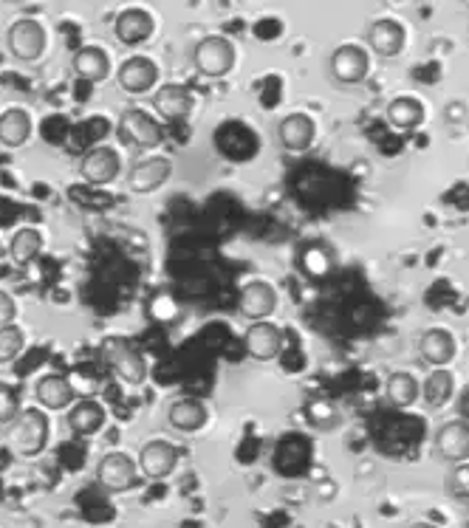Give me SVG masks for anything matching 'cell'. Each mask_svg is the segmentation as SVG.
<instances>
[{
	"mask_svg": "<svg viewBox=\"0 0 469 528\" xmlns=\"http://www.w3.org/2000/svg\"><path fill=\"white\" fill-rule=\"evenodd\" d=\"M235 60H238V51H235V43L224 37V34H210L204 37L193 51V65L195 71L207 80H221L227 77L229 71L235 68Z\"/></svg>",
	"mask_w": 469,
	"mask_h": 528,
	"instance_id": "6da1fadb",
	"label": "cell"
},
{
	"mask_svg": "<svg viewBox=\"0 0 469 528\" xmlns=\"http://www.w3.org/2000/svg\"><path fill=\"white\" fill-rule=\"evenodd\" d=\"M49 435V416L43 410H37V407L20 410V416L12 424V444H15L17 455H23V458L40 455L46 449V444H49Z\"/></svg>",
	"mask_w": 469,
	"mask_h": 528,
	"instance_id": "7a4b0ae2",
	"label": "cell"
},
{
	"mask_svg": "<svg viewBox=\"0 0 469 528\" xmlns=\"http://www.w3.org/2000/svg\"><path fill=\"white\" fill-rule=\"evenodd\" d=\"M6 46L20 63H37L46 54V46H49L46 26L34 17H20L6 32Z\"/></svg>",
	"mask_w": 469,
	"mask_h": 528,
	"instance_id": "3957f363",
	"label": "cell"
},
{
	"mask_svg": "<svg viewBox=\"0 0 469 528\" xmlns=\"http://www.w3.org/2000/svg\"><path fill=\"white\" fill-rule=\"evenodd\" d=\"M328 74L342 88L362 85L371 74V54L356 43H342V46L334 48V54L328 60Z\"/></svg>",
	"mask_w": 469,
	"mask_h": 528,
	"instance_id": "277c9868",
	"label": "cell"
},
{
	"mask_svg": "<svg viewBox=\"0 0 469 528\" xmlns=\"http://www.w3.org/2000/svg\"><path fill=\"white\" fill-rule=\"evenodd\" d=\"M105 362L130 387H142L147 382V359L128 339H108Z\"/></svg>",
	"mask_w": 469,
	"mask_h": 528,
	"instance_id": "5b68a950",
	"label": "cell"
},
{
	"mask_svg": "<svg viewBox=\"0 0 469 528\" xmlns=\"http://www.w3.org/2000/svg\"><path fill=\"white\" fill-rule=\"evenodd\" d=\"M122 176V156L111 144L91 147L80 161V178L91 187H108Z\"/></svg>",
	"mask_w": 469,
	"mask_h": 528,
	"instance_id": "8992f818",
	"label": "cell"
},
{
	"mask_svg": "<svg viewBox=\"0 0 469 528\" xmlns=\"http://www.w3.org/2000/svg\"><path fill=\"white\" fill-rule=\"evenodd\" d=\"M433 455L447 466L469 461V421H464V418L444 421L433 432Z\"/></svg>",
	"mask_w": 469,
	"mask_h": 528,
	"instance_id": "52a82bcc",
	"label": "cell"
},
{
	"mask_svg": "<svg viewBox=\"0 0 469 528\" xmlns=\"http://www.w3.org/2000/svg\"><path fill=\"white\" fill-rule=\"evenodd\" d=\"M119 139L130 144V147L150 150V147L162 144L164 130L156 116H150L142 108H128V111L119 116Z\"/></svg>",
	"mask_w": 469,
	"mask_h": 528,
	"instance_id": "ba28073f",
	"label": "cell"
},
{
	"mask_svg": "<svg viewBox=\"0 0 469 528\" xmlns=\"http://www.w3.org/2000/svg\"><path fill=\"white\" fill-rule=\"evenodd\" d=\"M170 178H173V161L167 156H145L130 164L125 181L133 195H150V192L162 190Z\"/></svg>",
	"mask_w": 469,
	"mask_h": 528,
	"instance_id": "9c48e42d",
	"label": "cell"
},
{
	"mask_svg": "<svg viewBox=\"0 0 469 528\" xmlns=\"http://www.w3.org/2000/svg\"><path fill=\"white\" fill-rule=\"evenodd\" d=\"M280 308V294L277 288L269 283V280H249L246 286L241 288V297H238V311H241L243 320L249 322H263L269 320Z\"/></svg>",
	"mask_w": 469,
	"mask_h": 528,
	"instance_id": "30bf717a",
	"label": "cell"
},
{
	"mask_svg": "<svg viewBox=\"0 0 469 528\" xmlns=\"http://www.w3.org/2000/svg\"><path fill=\"white\" fill-rule=\"evenodd\" d=\"M97 480L108 492H130L139 483V464L130 458L128 452H108L97 466Z\"/></svg>",
	"mask_w": 469,
	"mask_h": 528,
	"instance_id": "8fae6325",
	"label": "cell"
},
{
	"mask_svg": "<svg viewBox=\"0 0 469 528\" xmlns=\"http://www.w3.org/2000/svg\"><path fill=\"white\" fill-rule=\"evenodd\" d=\"M365 43H368V48H371L376 57L393 60V57H399L405 51V26L399 20H393V17H379V20H373L371 26H368Z\"/></svg>",
	"mask_w": 469,
	"mask_h": 528,
	"instance_id": "7c38bea8",
	"label": "cell"
},
{
	"mask_svg": "<svg viewBox=\"0 0 469 528\" xmlns=\"http://www.w3.org/2000/svg\"><path fill=\"white\" fill-rule=\"evenodd\" d=\"M283 345H286V336L275 322H249V331L243 336V348L255 362H275L283 353Z\"/></svg>",
	"mask_w": 469,
	"mask_h": 528,
	"instance_id": "4fadbf2b",
	"label": "cell"
},
{
	"mask_svg": "<svg viewBox=\"0 0 469 528\" xmlns=\"http://www.w3.org/2000/svg\"><path fill=\"white\" fill-rule=\"evenodd\" d=\"M116 82L119 88L130 96L150 94L159 85V65L153 63L150 57H128L125 63L119 65L116 71Z\"/></svg>",
	"mask_w": 469,
	"mask_h": 528,
	"instance_id": "5bb4252c",
	"label": "cell"
},
{
	"mask_svg": "<svg viewBox=\"0 0 469 528\" xmlns=\"http://www.w3.org/2000/svg\"><path fill=\"white\" fill-rule=\"evenodd\" d=\"M178 458H181V452L176 444H170L164 438H153L139 452V472L150 480L170 478L176 472Z\"/></svg>",
	"mask_w": 469,
	"mask_h": 528,
	"instance_id": "9a60e30c",
	"label": "cell"
},
{
	"mask_svg": "<svg viewBox=\"0 0 469 528\" xmlns=\"http://www.w3.org/2000/svg\"><path fill=\"white\" fill-rule=\"evenodd\" d=\"M153 32H156V20L147 9H139V6H130L125 12H119L114 20V34L122 46H145Z\"/></svg>",
	"mask_w": 469,
	"mask_h": 528,
	"instance_id": "2e32d148",
	"label": "cell"
},
{
	"mask_svg": "<svg viewBox=\"0 0 469 528\" xmlns=\"http://www.w3.org/2000/svg\"><path fill=\"white\" fill-rule=\"evenodd\" d=\"M277 139H280L286 153H306L317 139V122L303 111L289 113L277 125Z\"/></svg>",
	"mask_w": 469,
	"mask_h": 528,
	"instance_id": "e0dca14e",
	"label": "cell"
},
{
	"mask_svg": "<svg viewBox=\"0 0 469 528\" xmlns=\"http://www.w3.org/2000/svg\"><path fill=\"white\" fill-rule=\"evenodd\" d=\"M419 356L430 370L447 368L455 356H458V342H455L453 331H447V328H427L419 336Z\"/></svg>",
	"mask_w": 469,
	"mask_h": 528,
	"instance_id": "ac0fdd59",
	"label": "cell"
},
{
	"mask_svg": "<svg viewBox=\"0 0 469 528\" xmlns=\"http://www.w3.org/2000/svg\"><path fill=\"white\" fill-rule=\"evenodd\" d=\"M207 421H210V410L198 396H181L167 410V424L176 432H184V435L204 430Z\"/></svg>",
	"mask_w": 469,
	"mask_h": 528,
	"instance_id": "d6986e66",
	"label": "cell"
},
{
	"mask_svg": "<svg viewBox=\"0 0 469 528\" xmlns=\"http://www.w3.org/2000/svg\"><path fill=\"white\" fill-rule=\"evenodd\" d=\"M153 108L167 122H181V119H187L193 113L195 96L190 88H184L178 82H167L153 94Z\"/></svg>",
	"mask_w": 469,
	"mask_h": 528,
	"instance_id": "ffe728a7",
	"label": "cell"
},
{
	"mask_svg": "<svg viewBox=\"0 0 469 528\" xmlns=\"http://www.w3.org/2000/svg\"><path fill=\"white\" fill-rule=\"evenodd\" d=\"M34 399L43 410H68L77 401V390L63 373H49L34 384Z\"/></svg>",
	"mask_w": 469,
	"mask_h": 528,
	"instance_id": "44dd1931",
	"label": "cell"
},
{
	"mask_svg": "<svg viewBox=\"0 0 469 528\" xmlns=\"http://www.w3.org/2000/svg\"><path fill=\"white\" fill-rule=\"evenodd\" d=\"M68 430L74 432V435H80V438H91V435H97L102 427H105V421H108V413H105V407L94 399H82L74 401L71 407H68Z\"/></svg>",
	"mask_w": 469,
	"mask_h": 528,
	"instance_id": "7402d4cb",
	"label": "cell"
},
{
	"mask_svg": "<svg viewBox=\"0 0 469 528\" xmlns=\"http://www.w3.org/2000/svg\"><path fill=\"white\" fill-rule=\"evenodd\" d=\"M337 260H334V252L325 240H308L300 246L297 252V269L311 277V280H323L328 274L334 272Z\"/></svg>",
	"mask_w": 469,
	"mask_h": 528,
	"instance_id": "603a6c76",
	"label": "cell"
},
{
	"mask_svg": "<svg viewBox=\"0 0 469 528\" xmlns=\"http://www.w3.org/2000/svg\"><path fill=\"white\" fill-rule=\"evenodd\" d=\"M455 396V376L447 368H436L427 373V379L421 382V396L419 401L430 410V413H438L444 410Z\"/></svg>",
	"mask_w": 469,
	"mask_h": 528,
	"instance_id": "cb8c5ba5",
	"label": "cell"
},
{
	"mask_svg": "<svg viewBox=\"0 0 469 528\" xmlns=\"http://www.w3.org/2000/svg\"><path fill=\"white\" fill-rule=\"evenodd\" d=\"M71 65H74V74L85 82H105L111 77V57L105 48L99 46L77 48Z\"/></svg>",
	"mask_w": 469,
	"mask_h": 528,
	"instance_id": "d4e9b609",
	"label": "cell"
},
{
	"mask_svg": "<svg viewBox=\"0 0 469 528\" xmlns=\"http://www.w3.org/2000/svg\"><path fill=\"white\" fill-rule=\"evenodd\" d=\"M419 396L421 382L413 373H407V370L390 373L388 382H385V401H388L390 407H396V410H410V407L419 404Z\"/></svg>",
	"mask_w": 469,
	"mask_h": 528,
	"instance_id": "484cf974",
	"label": "cell"
},
{
	"mask_svg": "<svg viewBox=\"0 0 469 528\" xmlns=\"http://www.w3.org/2000/svg\"><path fill=\"white\" fill-rule=\"evenodd\" d=\"M34 122L26 108H6L0 113V144L3 147H23L32 139Z\"/></svg>",
	"mask_w": 469,
	"mask_h": 528,
	"instance_id": "4316f807",
	"label": "cell"
},
{
	"mask_svg": "<svg viewBox=\"0 0 469 528\" xmlns=\"http://www.w3.org/2000/svg\"><path fill=\"white\" fill-rule=\"evenodd\" d=\"M385 116L396 130H416L424 122V105L419 96H396L390 99Z\"/></svg>",
	"mask_w": 469,
	"mask_h": 528,
	"instance_id": "83f0119b",
	"label": "cell"
},
{
	"mask_svg": "<svg viewBox=\"0 0 469 528\" xmlns=\"http://www.w3.org/2000/svg\"><path fill=\"white\" fill-rule=\"evenodd\" d=\"M40 252H43V232L34 229V226H20L15 235H12V243H9L12 260H15L17 266H26Z\"/></svg>",
	"mask_w": 469,
	"mask_h": 528,
	"instance_id": "f1b7e54d",
	"label": "cell"
},
{
	"mask_svg": "<svg viewBox=\"0 0 469 528\" xmlns=\"http://www.w3.org/2000/svg\"><path fill=\"white\" fill-rule=\"evenodd\" d=\"M306 421L314 430H334L340 424V410L325 399H314L306 404Z\"/></svg>",
	"mask_w": 469,
	"mask_h": 528,
	"instance_id": "f546056e",
	"label": "cell"
},
{
	"mask_svg": "<svg viewBox=\"0 0 469 528\" xmlns=\"http://www.w3.org/2000/svg\"><path fill=\"white\" fill-rule=\"evenodd\" d=\"M26 348V334H23V328L20 325H3L0 328V365H9V362H15L17 356L23 353Z\"/></svg>",
	"mask_w": 469,
	"mask_h": 528,
	"instance_id": "4dcf8cb0",
	"label": "cell"
},
{
	"mask_svg": "<svg viewBox=\"0 0 469 528\" xmlns=\"http://www.w3.org/2000/svg\"><path fill=\"white\" fill-rule=\"evenodd\" d=\"M444 489H447V495L453 497V500L469 503V461L450 466V472L444 478Z\"/></svg>",
	"mask_w": 469,
	"mask_h": 528,
	"instance_id": "1f68e13d",
	"label": "cell"
},
{
	"mask_svg": "<svg viewBox=\"0 0 469 528\" xmlns=\"http://www.w3.org/2000/svg\"><path fill=\"white\" fill-rule=\"evenodd\" d=\"M20 410H23V404H20V390H17L15 384L0 382V424H3V427L15 424Z\"/></svg>",
	"mask_w": 469,
	"mask_h": 528,
	"instance_id": "d6a6232c",
	"label": "cell"
},
{
	"mask_svg": "<svg viewBox=\"0 0 469 528\" xmlns=\"http://www.w3.org/2000/svg\"><path fill=\"white\" fill-rule=\"evenodd\" d=\"M17 317V303L9 291H0V328L3 325H12Z\"/></svg>",
	"mask_w": 469,
	"mask_h": 528,
	"instance_id": "836d02e7",
	"label": "cell"
},
{
	"mask_svg": "<svg viewBox=\"0 0 469 528\" xmlns=\"http://www.w3.org/2000/svg\"><path fill=\"white\" fill-rule=\"evenodd\" d=\"M464 119H467V105H464L461 99H453V102L444 108V122L453 128V125H464Z\"/></svg>",
	"mask_w": 469,
	"mask_h": 528,
	"instance_id": "e575fe53",
	"label": "cell"
},
{
	"mask_svg": "<svg viewBox=\"0 0 469 528\" xmlns=\"http://www.w3.org/2000/svg\"><path fill=\"white\" fill-rule=\"evenodd\" d=\"M461 418H464V421H469V393L464 396V399H461Z\"/></svg>",
	"mask_w": 469,
	"mask_h": 528,
	"instance_id": "d590c367",
	"label": "cell"
},
{
	"mask_svg": "<svg viewBox=\"0 0 469 528\" xmlns=\"http://www.w3.org/2000/svg\"><path fill=\"white\" fill-rule=\"evenodd\" d=\"M407 528H438V526H433V523H410Z\"/></svg>",
	"mask_w": 469,
	"mask_h": 528,
	"instance_id": "8d00e7d4",
	"label": "cell"
}]
</instances>
